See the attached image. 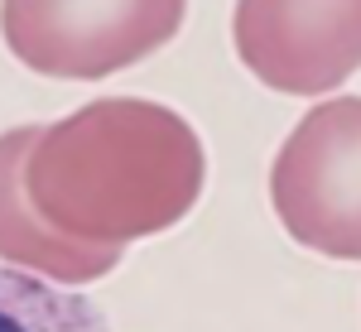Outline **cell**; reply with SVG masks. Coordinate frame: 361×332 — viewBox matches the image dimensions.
<instances>
[{
    "mask_svg": "<svg viewBox=\"0 0 361 332\" xmlns=\"http://www.w3.org/2000/svg\"><path fill=\"white\" fill-rule=\"evenodd\" d=\"M207 183V154L178 111L140 97L87 102L39 125L25 159V197L54 231L82 246L159 236L188 217Z\"/></svg>",
    "mask_w": 361,
    "mask_h": 332,
    "instance_id": "6da1fadb",
    "label": "cell"
},
{
    "mask_svg": "<svg viewBox=\"0 0 361 332\" xmlns=\"http://www.w3.org/2000/svg\"><path fill=\"white\" fill-rule=\"evenodd\" d=\"M188 0H0L5 49L39 78L92 82L164 49Z\"/></svg>",
    "mask_w": 361,
    "mask_h": 332,
    "instance_id": "7a4b0ae2",
    "label": "cell"
},
{
    "mask_svg": "<svg viewBox=\"0 0 361 332\" xmlns=\"http://www.w3.org/2000/svg\"><path fill=\"white\" fill-rule=\"evenodd\" d=\"M279 226L328 260H361V97L318 102L270 168Z\"/></svg>",
    "mask_w": 361,
    "mask_h": 332,
    "instance_id": "3957f363",
    "label": "cell"
},
{
    "mask_svg": "<svg viewBox=\"0 0 361 332\" xmlns=\"http://www.w3.org/2000/svg\"><path fill=\"white\" fill-rule=\"evenodd\" d=\"M231 39L255 82L323 97L361 68V0H236Z\"/></svg>",
    "mask_w": 361,
    "mask_h": 332,
    "instance_id": "277c9868",
    "label": "cell"
},
{
    "mask_svg": "<svg viewBox=\"0 0 361 332\" xmlns=\"http://www.w3.org/2000/svg\"><path fill=\"white\" fill-rule=\"evenodd\" d=\"M34 140H39V125H15V130L0 135V260L39 279L68 284V289L111 275L126 250L82 246V241L63 236L25 197V159Z\"/></svg>",
    "mask_w": 361,
    "mask_h": 332,
    "instance_id": "5b68a950",
    "label": "cell"
},
{
    "mask_svg": "<svg viewBox=\"0 0 361 332\" xmlns=\"http://www.w3.org/2000/svg\"><path fill=\"white\" fill-rule=\"evenodd\" d=\"M0 332H111L87 294L0 265Z\"/></svg>",
    "mask_w": 361,
    "mask_h": 332,
    "instance_id": "8992f818",
    "label": "cell"
}]
</instances>
